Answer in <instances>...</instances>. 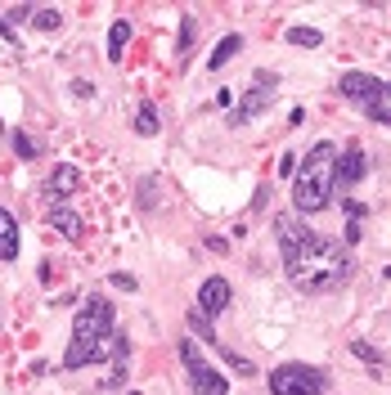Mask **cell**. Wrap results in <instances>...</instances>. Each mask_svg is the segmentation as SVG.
Segmentation results:
<instances>
[{"label":"cell","instance_id":"cell-25","mask_svg":"<svg viewBox=\"0 0 391 395\" xmlns=\"http://www.w3.org/2000/svg\"><path fill=\"white\" fill-rule=\"evenodd\" d=\"M288 176H297V157H292V153L279 157V180H288Z\"/></svg>","mask_w":391,"mask_h":395},{"label":"cell","instance_id":"cell-22","mask_svg":"<svg viewBox=\"0 0 391 395\" xmlns=\"http://www.w3.org/2000/svg\"><path fill=\"white\" fill-rule=\"evenodd\" d=\"M189 45H193V14L180 18V59L189 54Z\"/></svg>","mask_w":391,"mask_h":395},{"label":"cell","instance_id":"cell-1","mask_svg":"<svg viewBox=\"0 0 391 395\" xmlns=\"http://www.w3.org/2000/svg\"><path fill=\"white\" fill-rule=\"evenodd\" d=\"M279 252H284V269L301 292H333L351 279V261L337 243L320 238L315 229H306L297 216H279Z\"/></svg>","mask_w":391,"mask_h":395},{"label":"cell","instance_id":"cell-6","mask_svg":"<svg viewBox=\"0 0 391 395\" xmlns=\"http://www.w3.org/2000/svg\"><path fill=\"white\" fill-rule=\"evenodd\" d=\"M225 305H229V283H225V279H207L203 288H198V315L216 319Z\"/></svg>","mask_w":391,"mask_h":395},{"label":"cell","instance_id":"cell-17","mask_svg":"<svg viewBox=\"0 0 391 395\" xmlns=\"http://www.w3.org/2000/svg\"><path fill=\"white\" fill-rule=\"evenodd\" d=\"M59 23H64L59 9H36L32 14V28H41V32H59Z\"/></svg>","mask_w":391,"mask_h":395},{"label":"cell","instance_id":"cell-16","mask_svg":"<svg viewBox=\"0 0 391 395\" xmlns=\"http://www.w3.org/2000/svg\"><path fill=\"white\" fill-rule=\"evenodd\" d=\"M212 351H221V355H225V364L234 368L239 377H256V368H252V360H243V355H234V351H225V341H212Z\"/></svg>","mask_w":391,"mask_h":395},{"label":"cell","instance_id":"cell-23","mask_svg":"<svg viewBox=\"0 0 391 395\" xmlns=\"http://www.w3.org/2000/svg\"><path fill=\"white\" fill-rule=\"evenodd\" d=\"M14 148H18V157H28V162H32L36 153H41V148H36V140H32V135H23V130L14 135Z\"/></svg>","mask_w":391,"mask_h":395},{"label":"cell","instance_id":"cell-26","mask_svg":"<svg viewBox=\"0 0 391 395\" xmlns=\"http://www.w3.org/2000/svg\"><path fill=\"white\" fill-rule=\"evenodd\" d=\"M113 288H121V292H136V279H131V274H113Z\"/></svg>","mask_w":391,"mask_h":395},{"label":"cell","instance_id":"cell-30","mask_svg":"<svg viewBox=\"0 0 391 395\" xmlns=\"http://www.w3.org/2000/svg\"><path fill=\"white\" fill-rule=\"evenodd\" d=\"M383 95H387V104H391V81H387V85H383Z\"/></svg>","mask_w":391,"mask_h":395},{"label":"cell","instance_id":"cell-5","mask_svg":"<svg viewBox=\"0 0 391 395\" xmlns=\"http://www.w3.org/2000/svg\"><path fill=\"white\" fill-rule=\"evenodd\" d=\"M383 85L387 81L369 77V72H347V77H342V95L356 108H373V104H383Z\"/></svg>","mask_w":391,"mask_h":395},{"label":"cell","instance_id":"cell-28","mask_svg":"<svg viewBox=\"0 0 391 395\" xmlns=\"http://www.w3.org/2000/svg\"><path fill=\"white\" fill-rule=\"evenodd\" d=\"M9 18H14V23H32V9H28V5H18V9H14V14H9Z\"/></svg>","mask_w":391,"mask_h":395},{"label":"cell","instance_id":"cell-29","mask_svg":"<svg viewBox=\"0 0 391 395\" xmlns=\"http://www.w3.org/2000/svg\"><path fill=\"white\" fill-rule=\"evenodd\" d=\"M0 36H5V41H14V32H9V18L0 14Z\"/></svg>","mask_w":391,"mask_h":395},{"label":"cell","instance_id":"cell-4","mask_svg":"<svg viewBox=\"0 0 391 395\" xmlns=\"http://www.w3.org/2000/svg\"><path fill=\"white\" fill-rule=\"evenodd\" d=\"M328 373L311 364H279L270 373V395H324Z\"/></svg>","mask_w":391,"mask_h":395},{"label":"cell","instance_id":"cell-3","mask_svg":"<svg viewBox=\"0 0 391 395\" xmlns=\"http://www.w3.org/2000/svg\"><path fill=\"white\" fill-rule=\"evenodd\" d=\"M333 184H337V157H333V144H315L306 153V162L297 166V184H292V202H297V212H320L328 207V198H333Z\"/></svg>","mask_w":391,"mask_h":395},{"label":"cell","instance_id":"cell-18","mask_svg":"<svg viewBox=\"0 0 391 395\" xmlns=\"http://www.w3.org/2000/svg\"><path fill=\"white\" fill-rule=\"evenodd\" d=\"M136 130H140V135H157V113H153V104H140V113H136Z\"/></svg>","mask_w":391,"mask_h":395},{"label":"cell","instance_id":"cell-15","mask_svg":"<svg viewBox=\"0 0 391 395\" xmlns=\"http://www.w3.org/2000/svg\"><path fill=\"white\" fill-rule=\"evenodd\" d=\"M284 41H288V45H301V49H320L324 36L315 32V28H288V32H284Z\"/></svg>","mask_w":391,"mask_h":395},{"label":"cell","instance_id":"cell-9","mask_svg":"<svg viewBox=\"0 0 391 395\" xmlns=\"http://www.w3.org/2000/svg\"><path fill=\"white\" fill-rule=\"evenodd\" d=\"M189 382H193V391H198V395H225L229 391V377H221L212 364H198L189 373Z\"/></svg>","mask_w":391,"mask_h":395},{"label":"cell","instance_id":"cell-14","mask_svg":"<svg viewBox=\"0 0 391 395\" xmlns=\"http://www.w3.org/2000/svg\"><path fill=\"white\" fill-rule=\"evenodd\" d=\"M50 225L59 233H68V238H77V233H81V220L72 216V212H64V207H50Z\"/></svg>","mask_w":391,"mask_h":395},{"label":"cell","instance_id":"cell-24","mask_svg":"<svg viewBox=\"0 0 391 395\" xmlns=\"http://www.w3.org/2000/svg\"><path fill=\"white\" fill-rule=\"evenodd\" d=\"M373 121H383V126H391V104H387V95H383V104H373V108H364Z\"/></svg>","mask_w":391,"mask_h":395},{"label":"cell","instance_id":"cell-8","mask_svg":"<svg viewBox=\"0 0 391 395\" xmlns=\"http://www.w3.org/2000/svg\"><path fill=\"white\" fill-rule=\"evenodd\" d=\"M364 171H369V166H364L360 144H351L347 153L337 157V184H342V189H351V184H360V180H364Z\"/></svg>","mask_w":391,"mask_h":395},{"label":"cell","instance_id":"cell-7","mask_svg":"<svg viewBox=\"0 0 391 395\" xmlns=\"http://www.w3.org/2000/svg\"><path fill=\"white\" fill-rule=\"evenodd\" d=\"M270 104H275V90H270V85H261V90L243 95V104L229 113V126H248V117H256L261 108H270Z\"/></svg>","mask_w":391,"mask_h":395},{"label":"cell","instance_id":"cell-19","mask_svg":"<svg viewBox=\"0 0 391 395\" xmlns=\"http://www.w3.org/2000/svg\"><path fill=\"white\" fill-rule=\"evenodd\" d=\"M351 351H356V355H360V360H364V364H369V368H373V373H378V368H383V355H378V351H373V346H369V341H351Z\"/></svg>","mask_w":391,"mask_h":395},{"label":"cell","instance_id":"cell-20","mask_svg":"<svg viewBox=\"0 0 391 395\" xmlns=\"http://www.w3.org/2000/svg\"><path fill=\"white\" fill-rule=\"evenodd\" d=\"M176 351H180V364H185V368H189V373H193V368H198V364H203V355H198V346H193L189 337H185V341H180V346H176Z\"/></svg>","mask_w":391,"mask_h":395},{"label":"cell","instance_id":"cell-27","mask_svg":"<svg viewBox=\"0 0 391 395\" xmlns=\"http://www.w3.org/2000/svg\"><path fill=\"white\" fill-rule=\"evenodd\" d=\"M72 90H77V99H90V95H95V85H90V81H77Z\"/></svg>","mask_w":391,"mask_h":395},{"label":"cell","instance_id":"cell-11","mask_svg":"<svg viewBox=\"0 0 391 395\" xmlns=\"http://www.w3.org/2000/svg\"><path fill=\"white\" fill-rule=\"evenodd\" d=\"M126 45H131V23H126V18H117L113 28H108V59L117 63V59L126 54Z\"/></svg>","mask_w":391,"mask_h":395},{"label":"cell","instance_id":"cell-10","mask_svg":"<svg viewBox=\"0 0 391 395\" xmlns=\"http://www.w3.org/2000/svg\"><path fill=\"white\" fill-rule=\"evenodd\" d=\"M18 256V220L0 207V261H14Z\"/></svg>","mask_w":391,"mask_h":395},{"label":"cell","instance_id":"cell-31","mask_svg":"<svg viewBox=\"0 0 391 395\" xmlns=\"http://www.w3.org/2000/svg\"><path fill=\"white\" fill-rule=\"evenodd\" d=\"M126 395H140V391H126Z\"/></svg>","mask_w":391,"mask_h":395},{"label":"cell","instance_id":"cell-2","mask_svg":"<svg viewBox=\"0 0 391 395\" xmlns=\"http://www.w3.org/2000/svg\"><path fill=\"white\" fill-rule=\"evenodd\" d=\"M108 341H113V305H108L104 296H90V301L77 310V319H72V346L64 355V368L104 364L108 360Z\"/></svg>","mask_w":391,"mask_h":395},{"label":"cell","instance_id":"cell-21","mask_svg":"<svg viewBox=\"0 0 391 395\" xmlns=\"http://www.w3.org/2000/svg\"><path fill=\"white\" fill-rule=\"evenodd\" d=\"M189 328L198 332L203 341H216V328H212V319H207V315H198V310H193V315H189Z\"/></svg>","mask_w":391,"mask_h":395},{"label":"cell","instance_id":"cell-13","mask_svg":"<svg viewBox=\"0 0 391 395\" xmlns=\"http://www.w3.org/2000/svg\"><path fill=\"white\" fill-rule=\"evenodd\" d=\"M72 189H77V171H72V166H59L54 180L45 184V193H50V198H64V193H72Z\"/></svg>","mask_w":391,"mask_h":395},{"label":"cell","instance_id":"cell-12","mask_svg":"<svg viewBox=\"0 0 391 395\" xmlns=\"http://www.w3.org/2000/svg\"><path fill=\"white\" fill-rule=\"evenodd\" d=\"M239 49H243V36H234V32H229V36H225V41H221V45H216V49H212V54H207V68H225V63H229V59H234V54H239Z\"/></svg>","mask_w":391,"mask_h":395}]
</instances>
